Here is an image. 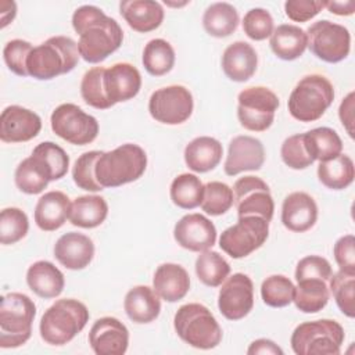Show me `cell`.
<instances>
[{"instance_id":"6da1fadb","label":"cell","mask_w":355,"mask_h":355,"mask_svg":"<svg viewBox=\"0 0 355 355\" xmlns=\"http://www.w3.org/2000/svg\"><path fill=\"white\" fill-rule=\"evenodd\" d=\"M72 26L79 35V54L90 64L104 61L121 47L123 40L119 24L96 6L86 4L76 8L72 14Z\"/></svg>"},{"instance_id":"7a4b0ae2","label":"cell","mask_w":355,"mask_h":355,"mask_svg":"<svg viewBox=\"0 0 355 355\" xmlns=\"http://www.w3.org/2000/svg\"><path fill=\"white\" fill-rule=\"evenodd\" d=\"M78 43L68 36H53L32 49L26 60L28 75L37 80H50L71 72L79 61Z\"/></svg>"},{"instance_id":"3957f363","label":"cell","mask_w":355,"mask_h":355,"mask_svg":"<svg viewBox=\"0 0 355 355\" xmlns=\"http://www.w3.org/2000/svg\"><path fill=\"white\" fill-rule=\"evenodd\" d=\"M89 316L83 302L73 298L58 300L44 311L40 319V337L50 345H64L85 329Z\"/></svg>"},{"instance_id":"277c9868","label":"cell","mask_w":355,"mask_h":355,"mask_svg":"<svg viewBox=\"0 0 355 355\" xmlns=\"http://www.w3.org/2000/svg\"><path fill=\"white\" fill-rule=\"evenodd\" d=\"M147 168L146 151L133 143H125L100 155L96 164V178L105 187H119L135 182Z\"/></svg>"},{"instance_id":"5b68a950","label":"cell","mask_w":355,"mask_h":355,"mask_svg":"<svg viewBox=\"0 0 355 355\" xmlns=\"http://www.w3.org/2000/svg\"><path fill=\"white\" fill-rule=\"evenodd\" d=\"M173 327L186 344L198 349H212L222 340V329L218 320L202 304L182 305L175 313Z\"/></svg>"},{"instance_id":"8992f818","label":"cell","mask_w":355,"mask_h":355,"mask_svg":"<svg viewBox=\"0 0 355 355\" xmlns=\"http://www.w3.org/2000/svg\"><path fill=\"white\" fill-rule=\"evenodd\" d=\"M334 87L331 82L319 73L304 76L288 97V112L300 122L318 121L333 104Z\"/></svg>"},{"instance_id":"52a82bcc","label":"cell","mask_w":355,"mask_h":355,"mask_svg":"<svg viewBox=\"0 0 355 355\" xmlns=\"http://www.w3.org/2000/svg\"><path fill=\"white\" fill-rule=\"evenodd\" d=\"M36 316L35 302L22 293H8L0 304V347L17 348L24 345L32 334Z\"/></svg>"},{"instance_id":"ba28073f","label":"cell","mask_w":355,"mask_h":355,"mask_svg":"<svg viewBox=\"0 0 355 355\" xmlns=\"http://www.w3.org/2000/svg\"><path fill=\"white\" fill-rule=\"evenodd\" d=\"M344 338V329L338 322L319 319L298 324L290 344L297 355H338Z\"/></svg>"},{"instance_id":"9c48e42d","label":"cell","mask_w":355,"mask_h":355,"mask_svg":"<svg viewBox=\"0 0 355 355\" xmlns=\"http://www.w3.org/2000/svg\"><path fill=\"white\" fill-rule=\"evenodd\" d=\"M280 105L279 97L265 86H252L237 96V118L240 125L251 132H263L275 121Z\"/></svg>"},{"instance_id":"30bf717a","label":"cell","mask_w":355,"mask_h":355,"mask_svg":"<svg viewBox=\"0 0 355 355\" xmlns=\"http://www.w3.org/2000/svg\"><path fill=\"white\" fill-rule=\"evenodd\" d=\"M268 236V220L257 215L239 216L236 225L222 232L219 237V247L233 259H240L262 247Z\"/></svg>"},{"instance_id":"8fae6325","label":"cell","mask_w":355,"mask_h":355,"mask_svg":"<svg viewBox=\"0 0 355 355\" xmlns=\"http://www.w3.org/2000/svg\"><path fill=\"white\" fill-rule=\"evenodd\" d=\"M306 36L309 50L324 62L336 64L349 54L351 35L344 25L320 19L308 28Z\"/></svg>"},{"instance_id":"7c38bea8","label":"cell","mask_w":355,"mask_h":355,"mask_svg":"<svg viewBox=\"0 0 355 355\" xmlns=\"http://www.w3.org/2000/svg\"><path fill=\"white\" fill-rule=\"evenodd\" d=\"M50 123L58 137L75 146L89 144L98 135L97 119L72 103L60 104L53 111Z\"/></svg>"},{"instance_id":"4fadbf2b","label":"cell","mask_w":355,"mask_h":355,"mask_svg":"<svg viewBox=\"0 0 355 355\" xmlns=\"http://www.w3.org/2000/svg\"><path fill=\"white\" fill-rule=\"evenodd\" d=\"M194 108L190 90L182 85H171L155 90L148 100L150 115L165 125H180L186 122Z\"/></svg>"},{"instance_id":"5bb4252c","label":"cell","mask_w":355,"mask_h":355,"mask_svg":"<svg viewBox=\"0 0 355 355\" xmlns=\"http://www.w3.org/2000/svg\"><path fill=\"white\" fill-rule=\"evenodd\" d=\"M233 196L239 216L257 215L268 222L272 220L275 202L269 186L261 178H240L233 186Z\"/></svg>"},{"instance_id":"9a60e30c","label":"cell","mask_w":355,"mask_h":355,"mask_svg":"<svg viewBox=\"0 0 355 355\" xmlns=\"http://www.w3.org/2000/svg\"><path fill=\"white\" fill-rule=\"evenodd\" d=\"M254 306V283L244 273H234L222 283L218 295L219 312L229 320L245 318Z\"/></svg>"},{"instance_id":"2e32d148","label":"cell","mask_w":355,"mask_h":355,"mask_svg":"<svg viewBox=\"0 0 355 355\" xmlns=\"http://www.w3.org/2000/svg\"><path fill=\"white\" fill-rule=\"evenodd\" d=\"M173 237L182 248L202 252L215 244L216 227L201 214H187L176 222Z\"/></svg>"},{"instance_id":"e0dca14e","label":"cell","mask_w":355,"mask_h":355,"mask_svg":"<svg viewBox=\"0 0 355 355\" xmlns=\"http://www.w3.org/2000/svg\"><path fill=\"white\" fill-rule=\"evenodd\" d=\"M89 344L97 355H123L129 345V330L116 318H100L89 331Z\"/></svg>"},{"instance_id":"ac0fdd59","label":"cell","mask_w":355,"mask_h":355,"mask_svg":"<svg viewBox=\"0 0 355 355\" xmlns=\"http://www.w3.org/2000/svg\"><path fill=\"white\" fill-rule=\"evenodd\" d=\"M40 116L21 105H8L0 115V139L4 143H24L39 135Z\"/></svg>"},{"instance_id":"d6986e66","label":"cell","mask_w":355,"mask_h":355,"mask_svg":"<svg viewBox=\"0 0 355 355\" xmlns=\"http://www.w3.org/2000/svg\"><path fill=\"white\" fill-rule=\"evenodd\" d=\"M265 162V148L259 139L252 136H236L229 143L225 161V173L236 176L245 171H258Z\"/></svg>"},{"instance_id":"ffe728a7","label":"cell","mask_w":355,"mask_h":355,"mask_svg":"<svg viewBox=\"0 0 355 355\" xmlns=\"http://www.w3.org/2000/svg\"><path fill=\"white\" fill-rule=\"evenodd\" d=\"M104 87L112 105L128 101L137 96L141 87V75L139 69L129 62H116L105 68Z\"/></svg>"},{"instance_id":"44dd1931","label":"cell","mask_w":355,"mask_h":355,"mask_svg":"<svg viewBox=\"0 0 355 355\" xmlns=\"http://www.w3.org/2000/svg\"><path fill=\"white\" fill-rule=\"evenodd\" d=\"M54 257L67 269H85L94 257L93 240L83 233H65L55 241Z\"/></svg>"},{"instance_id":"7402d4cb","label":"cell","mask_w":355,"mask_h":355,"mask_svg":"<svg viewBox=\"0 0 355 355\" xmlns=\"http://www.w3.org/2000/svg\"><path fill=\"white\" fill-rule=\"evenodd\" d=\"M318 220V205L315 200L304 191L290 193L282 205V222L286 229L304 233L315 226Z\"/></svg>"},{"instance_id":"603a6c76","label":"cell","mask_w":355,"mask_h":355,"mask_svg":"<svg viewBox=\"0 0 355 355\" xmlns=\"http://www.w3.org/2000/svg\"><path fill=\"white\" fill-rule=\"evenodd\" d=\"M14 180L15 186L22 193L39 194L50 182L55 180V175L49 162L33 150L28 158L18 164L14 173Z\"/></svg>"},{"instance_id":"cb8c5ba5","label":"cell","mask_w":355,"mask_h":355,"mask_svg":"<svg viewBox=\"0 0 355 355\" xmlns=\"http://www.w3.org/2000/svg\"><path fill=\"white\" fill-rule=\"evenodd\" d=\"M153 288L166 302H178L190 290V276L187 270L172 262L161 263L153 277Z\"/></svg>"},{"instance_id":"d4e9b609","label":"cell","mask_w":355,"mask_h":355,"mask_svg":"<svg viewBox=\"0 0 355 355\" xmlns=\"http://www.w3.org/2000/svg\"><path fill=\"white\" fill-rule=\"evenodd\" d=\"M71 200L62 191H47L36 202L35 222L44 232L60 229L69 219Z\"/></svg>"},{"instance_id":"484cf974","label":"cell","mask_w":355,"mask_h":355,"mask_svg":"<svg viewBox=\"0 0 355 355\" xmlns=\"http://www.w3.org/2000/svg\"><path fill=\"white\" fill-rule=\"evenodd\" d=\"M257 65V51L247 42H234L223 51L222 69L233 82H247L255 73Z\"/></svg>"},{"instance_id":"4316f807","label":"cell","mask_w":355,"mask_h":355,"mask_svg":"<svg viewBox=\"0 0 355 355\" xmlns=\"http://www.w3.org/2000/svg\"><path fill=\"white\" fill-rule=\"evenodd\" d=\"M119 12L126 24L136 32H151L164 21V8L154 0H123L119 3Z\"/></svg>"},{"instance_id":"83f0119b","label":"cell","mask_w":355,"mask_h":355,"mask_svg":"<svg viewBox=\"0 0 355 355\" xmlns=\"http://www.w3.org/2000/svg\"><path fill=\"white\" fill-rule=\"evenodd\" d=\"M28 287L40 298L58 297L65 286L62 272L50 261H36L26 270Z\"/></svg>"},{"instance_id":"f1b7e54d","label":"cell","mask_w":355,"mask_h":355,"mask_svg":"<svg viewBox=\"0 0 355 355\" xmlns=\"http://www.w3.org/2000/svg\"><path fill=\"white\" fill-rule=\"evenodd\" d=\"M123 309L132 322L144 324L158 318L161 301L154 288L148 286H135L125 295Z\"/></svg>"},{"instance_id":"f546056e","label":"cell","mask_w":355,"mask_h":355,"mask_svg":"<svg viewBox=\"0 0 355 355\" xmlns=\"http://www.w3.org/2000/svg\"><path fill=\"white\" fill-rule=\"evenodd\" d=\"M223 155L219 140L209 136H198L184 147V162L189 169L205 173L218 166Z\"/></svg>"},{"instance_id":"4dcf8cb0","label":"cell","mask_w":355,"mask_h":355,"mask_svg":"<svg viewBox=\"0 0 355 355\" xmlns=\"http://www.w3.org/2000/svg\"><path fill=\"white\" fill-rule=\"evenodd\" d=\"M269 44L276 57L284 61H293L300 58L306 50L308 36L302 28L283 24L273 31Z\"/></svg>"},{"instance_id":"1f68e13d","label":"cell","mask_w":355,"mask_h":355,"mask_svg":"<svg viewBox=\"0 0 355 355\" xmlns=\"http://www.w3.org/2000/svg\"><path fill=\"white\" fill-rule=\"evenodd\" d=\"M108 215V204L101 196H80L71 204L69 222L73 226L93 229L100 226Z\"/></svg>"},{"instance_id":"d6a6232c","label":"cell","mask_w":355,"mask_h":355,"mask_svg":"<svg viewBox=\"0 0 355 355\" xmlns=\"http://www.w3.org/2000/svg\"><path fill=\"white\" fill-rule=\"evenodd\" d=\"M329 300L330 290L326 280L302 279L297 282L293 302L301 312L316 313L327 305Z\"/></svg>"},{"instance_id":"836d02e7","label":"cell","mask_w":355,"mask_h":355,"mask_svg":"<svg viewBox=\"0 0 355 355\" xmlns=\"http://www.w3.org/2000/svg\"><path fill=\"white\" fill-rule=\"evenodd\" d=\"M202 26L209 36H230L239 26V12L230 3H214L204 11Z\"/></svg>"},{"instance_id":"e575fe53","label":"cell","mask_w":355,"mask_h":355,"mask_svg":"<svg viewBox=\"0 0 355 355\" xmlns=\"http://www.w3.org/2000/svg\"><path fill=\"white\" fill-rule=\"evenodd\" d=\"M304 139L313 161L324 162L338 157L343 151V141L338 133L327 126H320L305 132Z\"/></svg>"},{"instance_id":"d590c367","label":"cell","mask_w":355,"mask_h":355,"mask_svg":"<svg viewBox=\"0 0 355 355\" xmlns=\"http://www.w3.org/2000/svg\"><path fill=\"white\" fill-rule=\"evenodd\" d=\"M354 161L345 154H340L333 159L320 162L318 166L319 182L331 190L347 189L354 182Z\"/></svg>"},{"instance_id":"8d00e7d4","label":"cell","mask_w":355,"mask_h":355,"mask_svg":"<svg viewBox=\"0 0 355 355\" xmlns=\"http://www.w3.org/2000/svg\"><path fill=\"white\" fill-rule=\"evenodd\" d=\"M204 184L200 178L193 173H182L176 176L169 187L172 202L182 209H193L201 204Z\"/></svg>"},{"instance_id":"74e56055","label":"cell","mask_w":355,"mask_h":355,"mask_svg":"<svg viewBox=\"0 0 355 355\" xmlns=\"http://www.w3.org/2000/svg\"><path fill=\"white\" fill-rule=\"evenodd\" d=\"M175 50L165 39H151L143 50V65L153 76L168 73L175 65Z\"/></svg>"},{"instance_id":"f35d334b","label":"cell","mask_w":355,"mask_h":355,"mask_svg":"<svg viewBox=\"0 0 355 355\" xmlns=\"http://www.w3.org/2000/svg\"><path fill=\"white\" fill-rule=\"evenodd\" d=\"M198 280L208 287L220 286L230 273L229 262L216 251H202L196 259Z\"/></svg>"},{"instance_id":"ab89813d","label":"cell","mask_w":355,"mask_h":355,"mask_svg":"<svg viewBox=\"0 0 355 355\" xmlns=\"http://www.w3.org/2000/svg\"><path fill=\"white\" fill-rule=\"evenodd\" d=\"M104 67H94L85 72L80 82V96L83 101L97 110H108L112 107L104 87Z\"/></svg>"},{"instance_id":"60d3db41","label":"cell","mask_w":355,"mask_h":355,"mask_svg":"<svg viewBox=\"0 0 355 355\" xmlns=\"http://www.w3.org/2000/svg\"><path fill=\"white\" fill-rule=\"evenodd\" d=\"M295 286L283 275H272L261 284L262 301L272 308H283L293 302Z\"/></svg>"},{"instance_id":"b9f144b4","label":"cell","mask_w":355,"mask_h":355,"mask_svg":"<svg viewBox=\"0 0 355 355\" xmlns=\"http://www.w3.org/2000/svg\"><path fill=\"white\" fill-rule=\"evenodd\" d=\"M331 291L338 309L348 318L355 316V275L338 270L329 279Z\"/></svg>"},{"instance_id":"7bdbcfd3","label":"cell","mask_w":355,"mask_h":355,"mask_svg":"<svg viewBox=\"0 0 355 355\" xmlns=\"http://www.w3.org/2000/svg\"><path fill=\"white\" fill-rule=\"evenodd\" d=\"M234 202L233 190L222 182H208L204 186L201 208L211 216H219L227 212Z\"/></svg>"},{"instance_id":"ee69618b","label":"cell","mask_w":355,"mask_h":355,"mask_svg":"<svg viewBox=\"0 0 355 355\" xmlns=\"http://www.w3.org/2000/svg\"><path fill=\"white\" fill-rule=\"evenodd\" d=\"M29 230L26 214L17 208L8 207L0 212V243L4 245L15 244L22 240Z\"/></svg>"},{"instance_id":"f6af8a7d","label":"cell","mask_w":355,"mask_h":355,"mask_svg":"<svg viewBox=\"0 0 355 355\" xmlns=\"http://www.w3.org/2000/svg\"><path fill=\"white\" fill-rule=\"evenodd\" d=\"M101 154L103 151L97 150L87 151L75 161L72 168V179L79 189L87 191H101L104 189L96 178V164Z\"/></svg>"},{"instance_id":"bcb514c9","label":"cell","mask_w":355,"mask_h":355,"mask_svg":"<svg viewBox=\"0 0 355 355\" xmlns=\"http://www.w3.org/2000/svg\"><path fill=\"white\" fill-rule=\"evenodd\" d=\"M280 155L283 162L288 168L297 169V171L305 169L315 162L306 148L304 133H298L287 137L282 144Z\"/></svg>"},{"instance_id":"7dc6e473","label":"cell","mask_w":355,"mask_h":355,"mask_svg":"<svg viewBox=\"0 0 355 355\" xmlns=\"http://www.w3.org/2000/svg\"><path fill=\"white\" fill-rule=\"evenodd\" d=\"M243 31L252 40H265L275 31V24L270 12L261 7L251 8L245 12L243 18Z\"/></svg>"},{"instance_id":"c3c4849f","label":"cell","mask_w":355,"mask_h":355,"mask_svg":"<svg viewBox=\"0 0 355 355\" xmlns=\"http://www.w3.org/2000/svg\"><path fill=\"white\" fill-rule=\"evenodd\" d=\"M33 46L22 39H12L6 43L3 49V58L11 72L18 76H29L26 69V60Z\"/></svg>"},{"instance_id":"681fc988","label":"cell","mask_w":355,"mask_h":355,"mask_svg":"<svg viewBox=\"0 0 355 355\" xmlns=\"http://www.w3.org/2000/svg\"><path fill=\"white\" fill-rule=\"evenodd\" d=\"M333 270L330 262L319 255H306L298 261L295 268V280L322 279L329 282Z\"/></svg>"},{"instance_id":"f907efd6","label":"cell","mask_w":355,"mask_h":355,"mask_svg":"<svg viewBox=\"0 0 355 355\" xmlns=\"http://www.w3.org/2000/svg\"><path fill=\"white\" fill-rule=\"evenodd\" d=\"M33 150L37 151L49 162L55 175V180L67 175L69 168V157L62 147L53 141H42Z\"/></svg>"},{"instance_id":"816d5d0a","label":"cell","mask_w":355,"mask_h":355,"mask_svg":"<svg viewBox=\"0 0 355 355\" xmlns=\"http://www.w3.org/2000/svg\"><path fill=\"white\" fill-rule=\"evenodd\" d=\"M323 7L324 1L320 0H287L284 3L286 15L294 22H306L312 19Z\"/></svg>"},{"instance_id":"f5cc1de1","label":"cell","mask_w":355,"mask_h":355,"mask_svg":"<svg viewBox=\"0 0 355 355\" xmlns=\"http://www.w3.org/2000/svg\"><path fill=\"white\" fill-rule=\"evenodd\" d=\"M333 254L340 270L355 275V237L352 234L340 237L333 247Z\"/></svg>"},{"instance_id":"db71d44e","label":"cell","mask_w":355,"mask_h":355,"mask_svg":"<svg viewBox=\"0 0 355 355\" xmlns=\"http://www.w3.org/2000/svg\"><path fill=\"white\" fill-rule=\"evenodd\" d=\"M354 98H355L354 92L348 93V96L343 98L338 108L340 121L345 128L347 133L349 135V137H354Z\"/></svg>"},{"instance_id":"11a10c76","label":"cell","mask_w":355,"mask_h":355,"mask_svg":"<svg viewBox=\"0 0 355 355\" xmlns=\"http://www.w3.org/2000/svg\"><path fill=\"white\" fill-rule=\"evenodd\" d=\"M248 355H257V354H262V355H283V349L273 343L272 340L268 338H258L255 341H252L247 349Z\"/></svg>"},{"instance_id":"9f6ffc18","label":"cell","mask_w":355,"mask_h":355,"mask_svg":"<svg viewBox=\"0 0 355 355\" xmlns=\"http://www.w3.org/2000/svg\"><path fill=\"white\" fill-rule=\"evenodd\" d=\"M324 7L336 15H352L355 11V1H324Z\"/></svg>"},{"instance_id":"6f0895ef","label":"cell","mask_w":355,"mask_h":355,"mask_svg":"<svg viewBox=\"0 0 355 355\" xmlns=\"http://www.w3.org/2000/svg\"><path fill=\"white\" fill-rule=\"evenodd\" d=\"M15 14H17V4L14 3L12 7L10 10L6 8V3L4 0L0 1V19H1V28H6L14 18H15Z\"/></svg>"}]
</instances>
